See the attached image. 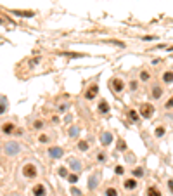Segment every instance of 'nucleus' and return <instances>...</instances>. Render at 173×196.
Returning <instances> with one entry per match:
<instances>
[{
	"instance_id": "1a4fd4ad",
	"label": "nucleus",
	"mask_w": 173,
	"mask_h": 196,
	"mask_svg": "<svg viewBox=\"0 0 173 196\" xmlns=\"http://www.w3.org/2000/svg\"><path fill=\"white\" fill-rule=\"evenodd\" d=\"M163 97V87L159 83H152L151 87V99L152 101H159Z\"/></svg>"
},
{
	"instance_id": "cd10ccee",
	"label": "nucleus",
	"mask_w": 173,
	"mask_h": 196,
	"mask_svg": "<svg viewBox=\"0 0 173 196\" xmlns=\"http://www.w3.org/2000/svg\"><path fill=\"white\" fill-rule=\"evenodd\" d=\"M128 89H130V92H137V89H139V80H130Z\"/></svg>"
},
{
	"instance_id": "412c9836",
	"label": "nucleus",
	"mask_w": 173,
	"mask_h": 196,
	"mask_svg": "<svg viewBox=\"0 0 173 196\" xmlns=\"http://www.w3.org/2000/svg\"><path fill=\"white\" fill-rule=\"evenodd\" d=\"M146 196H163V194H161V191L157 189L156 186H149L147 191H146Z\"/></svg>"
},
{
	"instance_id": "ea45409f",
	"label": "nucleus",
	"mask_w": 173,
	"mask_h": 196,
	"mask_svg": "<svg viewBox=\"0 0 173 196\" xmlns=\"http://www.w3.org/2000/svg\"><path fill=\"white\" fill-rule=\"evenodd\" d=\"M157 37H151V35H147V37H142V40H156Z\"/></svg>"
},
{
	"instance_id": "b1692460",
	"label": "nucleus",
	"mask_w": 173,
	"mask_h": 196,
	"mask_svg": "<svg viewBox=\"0 0 173 196\" xmlns=\"http://www.w3.org/2000/svg\"><path fill=\"white\" fill-rule=\"evenodd\" d=\"M76 148L80 149L81 153H85V151H88V148H90V142H88V141H83V139H81L80 142H78V146H76Z\"/></svg>"
},
{
	"instance_id": "f704fd0d",
	"label": "nucleus",
	"mask_w": 173,
	"mask_h": 196,
	"mask_svg": "<svg viewBox=\"0 0 173 196\" xmlns=\"http://www.w3.org/2000/svg\"><path fill=\"white\" fill-rule=\"evenodd\" d=\"M114 172H116L118 175H123V174H125V167H123V165H116V168H114Z\"/></svg>"
},
{
	"instance_id": "2f4dec72",
	"label": "nucleus",
	"mask_w": 173,
	"mask_h": 196,
	"mask_svg": "<svg viewBox=\"0 0 173 196\" xmlns=\"http://www.w3.org/2000/svg\"><path fill=\"white\" fill-rule=\"evenodd\" d=\"M164 134H166V128H164V127H157V128H156V137H157V139H161Z\"/></svg>"
},
{
	"instance_id": "a211bd4d",
	"label": "nucleus",
	"mask_w": 173,
	"mask_h": 196,
	"mask_svg": "<svg viewBox=\"0 0 173 196\" xmlns=\"http://www.w3.org/2000/svg\"><path fill=\"white\" fill-rule=\"evenodd\" d=\"M161 82H163V83H166V85L173 83V71H171V69H166V71H163Z\"/></svg>"
},
{
	"instance_id": "4c0bfd02",
	"label": "nucleus",
	"mask_w": 173,
	"mask_h": 196,
	"mask_svg": "<svg viewBox=\"0 0 173 196\" xmlns=\"http://www.w3.org/2000/svg\"><path fill=\"white\" fill-rule=\"evenodd\" d=\"M118 149H119V151H123V149H126V144H125L123 141H119V142H118Z\"/></svg>"
},
{
	"instance_id": "4be33fe9",
	"label": "nucleus",
	"mask_w": 173,
	"mask_h": 196,
	"mask_svg": "<svg viewBox=\"0 0 173 196\" xmlns=\"http://www.w3.org/2000/svg\"><path fill=\"white\" fill-rule=\"evenodd\" d=\"M139 78H140L142 83H147L149 80H151V73L146 71V69H140V73H139Z\"/></svg>"
},
{
	"instance_id": "473e14b6",
	"label": "nucleus",
	"mask_w": 173,
	"mask_h": 196,
	"mask_svg": "<svg viewBox=\"0 0 173 196\" xmlns=\"http://www.w3.org/2000/svg\"><path fill=\"white\" fill-rule=\"evenodd\" d=\"M5 111H7V101H5V97H4L2 102H0V115H4Z\"/></svg>"
},
{
	"instance_id": "f257e3e1",
	"label": "nucleus",
	"mask_w": 173,
	"mask_h": 196,
	"mask_svg": "<svg viewBox=\"0 0 173 196\" xmlns=\"http://www.w3.org/2000/svg\"><path fill=\"white\" fill-rule=\"evenodd\" d=\"M21 175L28 180H33L38 177V165L35 161H24L21 165Z\"/></svg>"
},
{
	"instance_id": "c756f323",
	"label": "nucleus",
	"mask_w": 173,
	"mask_h": 196,
	"mask_svg": "<svg viewBox=\"0 0 173 196\" xmlns=\"http://www.w3.org/2000/svg\"><path fill=\"white\" fill-rule=\"evenodd\" d=\"M108 43H113V45H116V47H121V49L126 47V43H125V42H119V40H114V38H113V40H108Z\"/></svg>"
},
{
	"instance_id": "72a5a7b5",
	"label": "nucleus",
	"mask_w": 173,
	"mask_h": 196,
	"mask_svg": "<svg viewBox=\"0 0 173 196\" xmlns=\"http://www.w3.org/2000/svg\"><path fill=\"white\" fill-rule=\"evenodd\" d=\"M164 109H173V95L168 99L166 102H164Z\"/></svg>"
},
{
	"instance_id": "f8f14e48",
	"label": "nucleus",
	"mask_w": 173,
	"mask_h": 196,
	"mask_svg": "<svg viewBox=\"0 0 173 196\" xmlns=\"http://www.w3.org/2000/svg\"><path fill=\"white\" fill-rule=\"evenodd\" d=\"M123 187H125L126 191H135L137 187H139V180H137L135 177L125 179V180H123Z\"/></svg>"
},
{
	"instance_id": "e433bc0d",
	"label": "nucleus",
	"mask_w": 173,
	"mask_h": 196,
	"mask_svg": "<svg viewBox=\"0 0 173 196\" xmlns=\"http://www.w3.org/2000/svg\"><path fill=\"white\" fill-rule=\"evenodd\" d=\"M76 134H78V128H76V127H73V128L69 130V137H75Z\"/></svg>"
},
{
	"instance_id": "4468645a",
	"label": "nucleus",
	"mask_w": 173,
	"mask_h": 196,
	"mask_svg": "<svg viewBox=\"0 0 173 196\" xmlns=\"http://www.w3.org/2000/svg\"><path fill=\"white\" fill-rule=\"evenodd\" d=\"M97 111H99V115H108V113L111 111V108H109V104H108V101H106V99H101V101H99Z\"/></svg>"
},
{
	"instance_id": "58836bf2",
	"label": "nucleus",
	"mask_w": 173,
	"mask_h": 196,
	"mask_svg": "<svg viewBox=\"0 0 173 196\" xmlns=\"http://www.w3.org/2000/svg\"><path fill=\"white\" fill-rule=\"evenodd\" d=\"M168 189H170V193L173 194V179H170V180H168Z\"/></svg>"
},
{
	"instance_id": "f03ea898",
	"label": "nucleus",
	"mask_w": 173,
	"mask_h": 196,
	"mask_svg": "<svg viewBox=\"0 0 173 196\" xmlns=\"http://www.w3.org/2000/svg\"><path fill=\"white\" fill-rule=\"evenodd\" d=\"M2 151H4V154H5V156L14 158V156H17V154L21 153V144L17 142V141H7V142L4 144Z\"/></svg>"
},
{
	"instance_id": "79ce46f5",
	"label": "nucleus",
	"mask_w": 173,
	"mask_h": 196,
	"mask_svg": "<svg viewBox=\"0 0 173 196\" xmlns=\"http://www.w3.org/2000/svg\"><path fill=\"white\" fill-rule=\"evenodd\" d=\"M0 24H5V23H4V19H2V17H0Z\"/></svg>"
},
{
	"instance_id": "dca6fc26",
	"label": "nucleus",
	"mask_w": 173,
	"mask_h": 196,
	"mask_svg": "<svg viewBox=\"0 0 173 196\" xmlns=\"http://www.w3.org/2000/svg\"><path fill=\"white\" fill-rule=\"evenodd\" d=\"M99 186V174L95 172V174L90 175V179H88V189L90 191H95Z\"/></svg>"
},
{
	"instance_id": "37998d69",
	"label": "nucleus",
	"mask_w": 173,
	"mask_h": 196,
	"mask_svg": "<svg viewBox=\"0 0 173 196\" xmlns=\"http://www.w3.org/2000/svg\"><path fill=\"white\" fill-rule=\"evenodd\" d=\"M168 49V50H171V52H173V45H171V47H166Z\"/></svg>"
},
{
	"instance_id": "a19ab883",
	"label": "nucleus",
	"mask_w": 173,
	"mask_h": 196,
	"mask_svg": "<svg viewBox=\"0 0 173 196\" xmlns=\"http://www.w3.org/2000/svg\"><path fill=\"white\" fill-rule=\"evenodd\" d=\"M7 196H21V194H19V193H9Z\"/></svg>"
},
{
	"instance_id": "bb28decb",
	"label": "nucleus",
	"mask_w": 173,
	"mask_h": 196,
	"mask_svg": "<svg viewBox=\"0 0 173 196\" xmlns=\"http://www.w3.org/2000/svg\"><path fill=\"white\" fill-rule=\"evenodd\" d=\"M132 174H133V177H139V179H140V177H144V167H137V168H133L132 170Z\"/></svg>"
},
{
	"instance_id": "6e6552de",
	"label": "nucleus",
	"mask_w": 173,
	"mask_h": 196,
	"mask_svg": "<svg viewBox=\"0 0 173 196\" xmlns=\"http://www.w3.org/2000/svg\"><path fill=\"white\" fill-rule=\"evenodd\" d=\"M68 168L69 170H73L75 174H80L81 170H83V165H81V161L78 158H68Z\"/></svg>"
},
{
	"instance_id": "9b49d317",
	"label": "nucleus",
	"mask_w": 173,
	"mask_h": 196,
	"mask_svg": "<svg viewBox=\"0 0 173 196\" xmlns=\"http://www.w3.org/2000/svg\"><path fill=\"white\" fill-rule=\"evenodd\" d=\"M101 144H102L104 148H108V146H111V142L114 141V135H113V132H109V130H106V132H102L101 134Z\"/></svg>"
},
{
	"instance_id": "5701e85b",
	"label": "nucleus",
	"mask_w": 173,
	"mask_h": 196,
	"mask_svg": "<svg viewBox=\"0 0 173 196\" xmlns=\"http://www.w3.org/2000/svg\"><path fill=\"white\" fill-rule=\"evenodd\" d=\"M104 196H119V193H118V189H116V187L108 186V187L104 189Z\"/></svg>"
},
{
	"instance_id": "c85d7f7f",
	"label": "nucleus",
	"mask_w": 173,
	"mask_h": 196,
	"mask_svg": "<svg viewBox=\"0 0 173 196\" xmlns=\"http://www.w3.org/2000/svg\"><path fill=\"white\" fill-rule=\"evenodd\" d=\"M57 174H59L61 177H68V174H69V168H68V167H59Z\"/></svg>"
},
{
	"instance_id": "20e7f679",
	"label": "nucleus",
	"mask_w": 173,
	"mask_h": 196,
	"mask_svg": "<svg viewBox=\"0 0 173 196\" xmlns=\"http://www.w3.org/2000/svg\"><path fill=\"white\" fill-rule=\"evenodd\" d=\"M154 111H156V108L152 106V102H142L140 106H139V115L142 118H146V120L154 116Z\"/></svg>"
},
{
	"instance_id": "7ed1b4c3",
	"label": "nucleus",
	"mask_w": 173,
	"mask_h": 196,
	"mask_svg": "<svg viewBox=\"0 0 173 196\" xmlns=\"http://www.w3.org/2000/svg\"><path fill=\"white\" fill-rule=\"evenodd\" d=\"M108 87H109V90H113L114 94H121V92L125 90V87H126V83H125L123 78H119V76H113V78L109 80Z\"/></svg>"
},
{
	"instance_id": "aec40b11",
	"label": "nucleus",
	"mask_w": 173,
	"mask_h": 196,
	"mask_svg": "<svg viewBox=\"0 0 173 196\" xmlns=\"http://www.w3.org/2000/svg\"><path fill=\"white\" fill-rule=\"evenodd\" d=\"M52 135H50V134H40V135H38V142L40 144H49V142H52Z\"/></svg>"
},
{
	"instance_id": "2eb2a0df",
	"label": "nucleus",
	"mask_w": 173,
	"mask_h": 196,
	"mask_svg": "<svg viewBox=\"0 0 173 196\" xmlns=\"http://www.w3.org/2000/svg\"><path fill=\"white\" fill-rule=\"evenodd\" d=\"M11 14H14V16H17V17H33V16H35V11H21V9H12Z\"/></svg>"
},
{
	"instance_id": "0eeeda50",
	"label": "nucleus",
	"mask_w": 173,
	"mask_h": 196,
	"mask_svg": "<svg viewBox=\"0 0 173 196\" xmlns=\"http://www.w3.org/2000/svg\"><path fill=\"white\" fill-rule=\"evenodd\" d=\"M47 154H49V158H52V160H59L64 156V149L61 148V146H50V148L47 149Z\"/></svg>"
},
{
	"instance_id": "39448f33",
	"label": "nucleus",
	"mask_w": 173,
	"mask_h": 196,
	"mask_svg": "<svg viewBox=\"0 0 173 196\" xmlns=\"http://www.w3.org/2000/svg\"><path fill=\"white\" fill-rule=\"evenodd\" d=\"M17 130V125L14 122H4L0 123V132L4 134V135H14Z\"/></svg>"
},
{
	"instance_id": "9d476101",
	"label": "nucleus",
	"mask_w": 173,
	"mask_h": 196,
	"mask_svg": "<svg viewBox=\"0 0 173 196\" xmlns=\"http://www.w3.org/2000/svg\"><path fill=\"white\" fill-rule=\"evenodd\" d=\"M31 194L33 196H47V194H49V193H47V186L42 184V182L35 184L31 187Z\"/></svg>"
},
{
	"instance_id": "c9c22d12",
	"label": "nucleus",
	"mask_w": 173,
	"mask_h": 196,
	"mask_svg": "<svg viewBox=\"0 0 173 196\" xmlns=\"http://www.w3.org/2000/svg\"><path fill=\"white\" fill-rule=\"evenodd\" d=\"M71 194H73V196H83V193H81L80 189H76V187H73V189H71Z\"/></svg>"
},
{
	"instance_id": "ddd939ff",
	"label": "nucleus",
	"mask_w": 173,
	"mask_h": 196,
	"mask_svg": "<svg viewBox=\"0 0 173 196\" xmlns=\"http://www.w3.org/2000/svg\"><path fill=\"white\" fill-rule=\"evenodd\" d=\"M126 116L130 118V122H132V123H140L139 109H132V108H128V109H126Z\"/></svg>"
},
{
	"instance_id": "393cba45",
	"label": "nucleus",
	"mask_w": 173,
	"mask_h": 196,
	"mask_svg": "<svg viewBox=\"0 0 173 196\" xmlns=\"http://www.w3.org/2000/svg\"><path fill=\"white\" fill-rule=\"evenodd\" d=\"M31 128L33 130H43V128H45V123H43V120H35Z\"/></svg>"
},
{
	"instance_id": "7c9ffc66",
	"label": "nucleus",
	"mask_w": 173,
	"mask_h": 196,
	"mask_svg": "<svg viewBox=\"0 0 173 196\" xmlns=\"http://www.w3.org/2000/svg\"><path fill=\"white\" fill-rule=\"evenodd\" d=\"M66 179L69 180L71 184H76V182H78V174H68V177H66Z\"/></svg>"
},
{
	"instance_id": "6ab92c4d",
	"label": "nucleus",
	"mask_w": 173,
	"mask_h": 196,
	"mask_svg": "<svg viewBox=\"0 0 173 196\" xmlns=\"http://www.w3.org/2000/svg\"><path fill=\"white\" fill-rule=\"evenodd\" d=\"M59 56H64L68 59H80V57H86L85 52H59Z\"/></svg>"
},
{
	"instance_id": "423d86ee",
	"label": "nucleus",
	"mask_w": 173,
	"mask_h": 196,
	"mask_svg": "<svg viewBox=\"0 0 173 196\" xmlns=\"http://www.w3.org/2000/svg\"><path fill=\"white\" fill-rule=\"evenodd\" d=\"M97 95H99V85H97V83H92L90 87H88V89L85 90L83 97H85V101H94Z\"/></svg>"
},
{
	"instance_id": "a878e982",
	"label": "nucleus",
	"mask_w": 173,
	"mask_h": 196,
	"mask_svg": "<svg viewBox=\"0 0 173 196\" xmlns=\"http://www.w3.org/2000/svg\"><path fill=\"white\" fill-rule=\"evenodd\" d=\"M95 160H97L99 163H104V161L108 160V153H106V151H99V153L95 154Z\"/></svg>"
},
{
	"instance_id": "f3484780",
	"label": "nucleus",
	"mask_w": 173,
	"mask_h": 196,
	"mask_svg": "<svg viewBox=\"0 0 173 196\" xmlns=\"http://www.w3.org/2000/svg\"><path fill=\"white\" fill-rule=\"evenodd\" d=\"M71 108V102L69 101H61L55 104V109H57V113H68Z\"/></svg>"
}]
</instances>
